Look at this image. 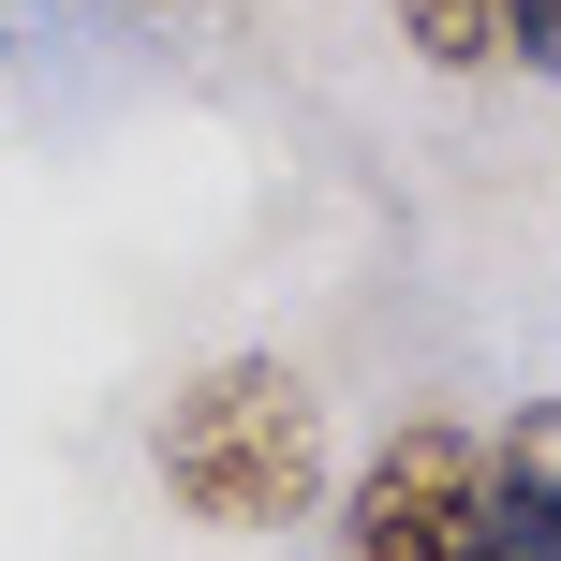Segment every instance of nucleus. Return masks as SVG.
<instances>
[{"label":"nucleus","instance_id":"4","mask_svg":"<svg viewBox=\"0 0 561 561\" xmlns=\"http://www.w3.org/2000/svg\"><path fill=\"white\" fill-rule=\"evenodd\" d=\"M385 15H399V45H414L428 75H503L533 0H385Z\"/></svg>","mask_w":561,"mask_h":561},{"label":"nucleus","instance_id":"3","mask_svg":"<svg viewBox=\"0 0 561 561\" xmlns=\"http://www.w3.org/2000/svg\"><path fill=\"white\" fill-rule=\"evenodd\" d=\"M473 561H561V399H517V428L488 444Z\"/></svg>","mask_w":561,"mask_h":561},{"label":"nucleus","instance_id":"2","mask_svg":"<svg viewBox=\"0 0 561 561\" xmlns=\"http://www.w3.org/2000/svg\"><path fill=\"white\" fill-rule=\"evenodd\" d=\"M473 517H488V444L444 428V414H414L399 444L355 458L325 561H473Z\"/></svg>","mask_w":561,"mask_h":561},{"label":"nucleus","instance_id":"5","mask_svg":"<svg viewBox=\"0 0 561 561\" xmlns=\"http://www.w3.org/2000/svg\"><path fill=\"white\" fill-rule=\"evenodd\" d=\"M517 59H533V75H561V0H533V15H517Z\"/></svg>","mask_w":561,"mask_h":561},{"label":"nucleus","instance_id":"1","mask_svg":"<svg viewBox=\"0 0 561 561\" xmlns=\"http://www.w3.org/2000/svg\"><path fill=\"white\" fill-rule=\"evenodd\" d=\"M148 458H163L178 517H207V533H296V517H325V399H310L296 355H222L193 369V385L163 399V428H148Z\"/></svg>","mask_w":561,"mask_h":561}]
</instances>
